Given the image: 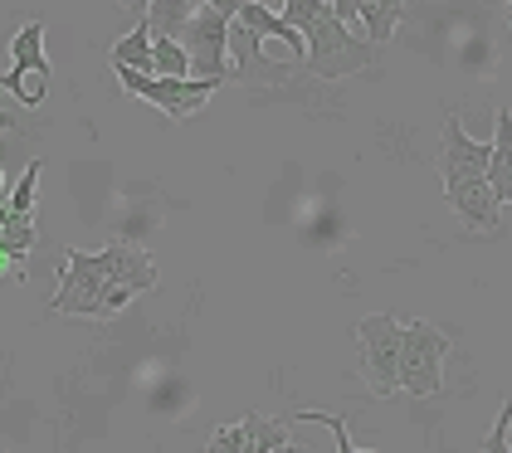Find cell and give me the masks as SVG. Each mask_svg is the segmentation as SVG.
<instances>
[{
    "label": "cell",
    "instance_id": "obj_1",
    "mask_svg": "<svg viewBox=\"0 0 512 453\" xmlns=\"http://www.w3.org/2000/svg\"><path fill=\"white\" fill-rule=\"evenodd\" d=\"M54 278H59V288L49 298V312L88 317V322H108L137 293H157L161 288V273L152 264V254L137 249V244H108L103 254L64 249Z\"/></svg>",
    "mask_w": 512,
    "mask_h": 453
},
{
    "label": "cell",
    "instance_id": "obj_2",
    "mask_svg": "<svg viewBox=\"0 0 512 453\" xmlns=\"http://www.w3.org/2000/svg\"><path fill=\"white\" fill-rule=\"evenodd\" d=\"M371 39L347 30L332 10L327 15H317L313 25L303 30V64H308V74H317L322 83H337V78H352L361 69H371Z\"/></svg>",
    "mask_w": 512,
    "mask_h": 453
},
{
    "label": "cell",
    "instance_id": "obj_3",
    "mask_svg": "<svg viewBox=\"0 0 512 453\" xmlns=\"http://www.w3.org/2000/svg\"><path fill=\"white\" fill-rule=\"evenodd\" d=\"M454 351V341L444 337L434 322L415 317V322H400V390L430 400L444 390V356Z\"/></svg>",
    "mask_w": 512,
    "mask_h": 453
},
{
    "label": "cell",
    "instance_id": "obj_4",
    "mask_svg": "<svg viewBox=\"0 0 512 453\" xmlns=\"http://www.w3.org/2000/svg\"><path fill=\"white\" fill-rule=\"evenodd\" d=\"M113 74H118V83L132 98L161 108L171 122H191L220 88L215 78H166V74H142V69H113Z\"/></svg>",
    "mask_w": 512,
    "mask_h": 453
},
{
    "label": "cell",
    "instance_id": "obj_5",
    "mask_svg": "<svg viewBox=\"0 0 512 453\" xmlns=\"http://www.w3.org/2000/svg\"><path fill=\"white\" fill-rule=\"evenodd\" d=\"M356 346H361V376L371 385V395L391 400L400 390V317L391 312H371L356 322Z\"/></svg>",
    "mask_w": 512,
    "mask_h": 453
},
{
    "label": "cell",
    "instance_id": "obj_6",
    "mask_svg": "<svg viewBox=\"0 0 512 453\" xmlns=\"http://www.w3.org/2000/svg\"><path fill=\"white\" fill-rule=\"evenodd\" d=\"M225 25H230V20L200 0L196 15L186 20V30L176 35L181 44H186L191 78H215L220 88H225V83H235V64H230V49H225Z\"/></svg>",
    "mask_w": 512,
    "mask_h": 453
},
{
    "label": "cell",
    "instance_id": "obj_7",
    "mask_svg": "<svg viewBox=\"0 0 512 453\" xmlns=\"http://www.w3.org/2000/svg\"><path fill=\"white\" fill-rule=\"evenodd\" d=\"M10 54H15V69L0 74V88L15 93L25 108H40L44 103V83H49V54H44V20H30L20 25L15 39H10Z\"/></svg>",
    "mask_w": 512,
    "mask_h": 453
},
{
    "label": "cell",
    "instance_id": "obj_8",
    "mask_svg": "<svg viewBox=\"0 0 512 453\" xmlns=\"http://www.w3.org/2000/svg\"><path fill=\"white\" fill-rule=\"evenodd\" d=\"M205 444L215 453H283L293 439H288V424L283 419L249 415V419H239V424H220Z\"/></svg>",
    "mask_w": 512,
    "mask_h": 453
},
{
    "label": "cell",
    "instance_id": "obj_9",
    "mask_svg": "<svg viewBox=\"0 0 512 453\" xmlns=\"http://www.w3.org/2000/svg\"><path fill=\"white\" fill-rule=\"evenodd\" d=\"M444 200H449V210L464 220L469 229H498L508 215L498 210V200H493V190L483 176H459V181H444Z\"/></svg>",
    "mask_w": 512,
    "mask_h": 453
},
{
    "label": "cell",
    "instance_id": "obj_10",
    "mask_svg": "<svg viewBox=\"0 0 512 453\" xmlns=\"http://www.w3.org/2000/svg\"><path fill=\"white\" fill-rule=\"evenodd\" d=\"M235 20H239V25H249V30H254L259 39H278V44H288V49H293V59L303 64V35H298V30H293V25L278 15L274 5H264V0H249V5H239Z\"/></svg>",
    "mask_w": 512,
    "mask_h": 453
},
{
    "label": "cell",
    "instance_id": "obj_11",
    "mask_svg": "<svg viewBox=\"0 0 512 453\" xmlns=\"http://www.w3.org/2000/svg\"><path fill=\"white\" fill-rule=\"evenodd\" d=\"M225 49L235 54L239 64H235V83L239 78H249V74H264V78H278V69L264 59V49H259V35L249 30V25H239V20H230L225 25Z\"/></svg>",
    "mask_w": 512,
    "mask_h": 453
},
{
    "label": "cell",
    "instance_id": "obj_12",
    "mask_svg": "<svg viewBox=\"0 0 512 453\" xmlns=\"http://www.w3.org/2000/svg\"><path fill=\"white\" fill-rule=\"evenodd\" d=\"M405 15V0H356V30H366L371 44H391Z\"/></svg>",
    "mask_w": 512,
    "mask_h": 453
},
{
    "label": "cell",
    "instance_id": "obj_13",
    "mask_svg": "<svg viewBox=\"0 0 512 453\" xmlns=\"http://www.w3.org/2000/svg\"><path fill=\"white\" fill-rule=\"evenodd\" d=\"M196 5L200 0H147V20H142V25H147L152 35L176 39L181 30H186V20L196 15Z\"/></svg>",
    "mask_w": 512,
    "mask_h": 453
},
{
    "label": "cell",
    "instance_id": "obj_14",
    "mask_svg": "<svg viewBox=\"0 0 512 453\" xmlns=\"http://www.w3.org/2000/svg\"><path fill=\"white\" fill-rule=\"evenodd\" d=\"M113 69H142V74H152V30L147 25H137L132 35H122L113 44Z\"/></svg>",
    "mask_w": 512,
    "mask_h": 453
},
{
    "label": "cell",
    "instance_id": "obj_15",
    "mask_svg": "<svg viewBox=\"0 0 512 453\" xmlns=\"http://www.w3.org/2000/svg\"><path fill=\"white\" fill-rule=\"evenodd\" d=\"M152 74L191 78V59H186V44H181V39L152 35Z\"/></svg>",
    "mask_w": 512,
    "mask_h": 453
},
{
    "label": "cell",
    "instance_id": "obj_16",
    "mask_svg": "<svg viewBox=\"0 0 512 453\" xmlns=\"http://www.w3.org/2000/svg\"><path fill=\"white\" fill-rule=\"evenodd\" d=\"M40 176H44V161H30L25 176L15 181V190H5V210L10 215H35V205H40Z\"/></svg>",
    "mask_w": 512,
    "mask_h": 453
},
{
    "label": "cell",
    "instance_id": "obj_17",
    "mask_svg": "<svg viewBox=\"0 0 512 453\" xmlns=\"http://www.w3.org/2000/svg\"><path fill=\"white\" fill-rule=\"evenodd\" d=\"M298 419H308V424H322V429H332V434H337V453H356V439L347 434V419L327 415V410H303Z\"/></svg>",
    "mask_w": 512,
    "mask_h": 453
},
{
    "label": "cell",
    "instance_id": "obj_18",
    "mask_svg": "<svg viewBox=\"0 0 512 453\" xmlns=\"http://www.w3.org/2000/svg\"><path fill=\"white\" fill-rule=\"evenodd\" d=\"M508 429H512V405L503 400V410H498V419H493V429H488V439H483V449H503L508 453Z\"/></svg>",
    "mask_w": 512,
    "mask_h": 453
},
{
    "label": "cell",
    "instance_id": "obj_19",
    "mask_svg": "<svg viewBox=\"0 0 512 453\" xmlns=\"http://www.w3.org/2000/svg\"><path fill=\"white\" fill-rule=\"evenodd\" d=\"M205 5H210V10H220L225 20H235V15H239V5H249V0H205Z\"/></svg>",
    "mask_w": 512,
    "mask_h": 453
},
{
    "label": "cell",
    "instance_id": "obj_20",
    "mask_svg": "<svg viewBox=\"0 0 512 453\" xmlns=\"http://www.w3.org/2000/svg\"><path fill=\"white\" fill-rule=\"evenodd\" d=\"M122 5H127L132 15H147V0H122Z\"/></svg>",
    "mask_w": 512,
    "mask_h": 453
},
{
    "label": "cell",
    "instance_id": "obj_21",
    "mask_svg": "<svg viewBox=\"0 0 512 453\" xmlns=\"http://www.w3.org/2000/svg\"><path fill=\"white\" fill-rule=\"evenodd\" d=\"M0 273H10V278H15V268H10V259H5V254H0Z\"/></svg>",
    "mask_w": 512,
    "mask_h": 453
},
{
    "label": "cell",
    "instance_id": "obj_22",
    "mask_svg": "<svg viewBox=\"0 0 512 453\" xmlns=\"http://www.w3.org/2000/svg\"><path fill=\"white\" fill-rule=\"evenodd\" d=\"M0 127H15V122H10V113H0Z\"/></svg>",
    "mask_w": 512,
    "mask_h": 453
},
{
    "label": "cell",
    "instance_id": "obj_23",
    "mask_svg": "<svg viewBox=\"0 0 512 453\" xmlns=\"http://www.w3.org/2000/svg\"><path fill=\"white\" fill-rule=\"evenodd\" d=\"M0 200H5V171H0Z\"/></svg>",
    "mask_w": 512,
    "mask_h": 453
},
{
    "label": "cell",
    "instance_id": "obj_24",
    "mask_svg": "<svg viewBox=\"0 0 512 453\" xmlns=\"http://www.w3.org/2000/svg\"><path fill=\"white\" fill-rule=\"evenodd\" d=\"M264 5H278V0H264Z\"/></svg>",
    "mask_w": 512,
    "mask_h": 453
},
{
    "label": "cell",
    "instance_id": "obj_25",
    "mask_svg": "<svg viewBox=\"0 0 512 453\" xmlns=\"http://www.w3.org/2000/svg\"><path fill=\"white\" fill-rule=\"evenodd\" d=\"M405 5H410V0H405Z\"/></svg>",
    "mask_w": 512,
    "mask_h": 453
}]
</instances>
